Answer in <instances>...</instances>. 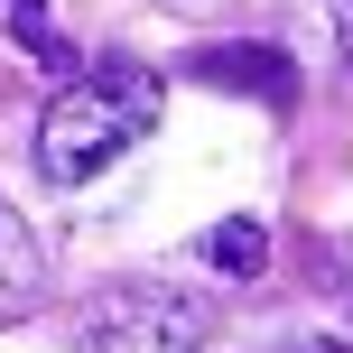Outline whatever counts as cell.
I'll use <instances>...</instances> for the list:
<instances>
[{"label": "cell", "instance_id": "cell-1", "mask_svg": "<svg viewBox=\"0 0 353 353\" xmlns=\"http://www.w3.org/2000/svg\"><path fill=\"white\" fill-rule=\"evenodd\" d=\"M140 130H159V74H140L130 56H103L93 74H65V93L37 112V168L56 186H84Z\"/></svg>", "mask_w": 353, "mask_h": 353}, {"label": "cell", "instance_id": "cell-2", "mask_svg": "<svg viewBox=\"0 0 353 353\" xmlns=\"http://www.w3.org/2000/svg\"><path fill=\"white\" fill-rule=\"evenodd\" d=\"M205 335H214V307L176 279H103L74 307L84 353H195Z\"/></svg>", "mask_w": 353, "mask_h": 353}, {"label": "cell", "instance_id": "cell-3", "mask_svg": "<svg viewBox=\"0 0 353 353\" xmlns=\"http://www.w3.org/2000/svg\"><path fill=\"white\" fill-rule=\"evenodd\" d=\"M186 74L214 84V93H251V103H298V65H288L279 47H251V37H232V47H195Z\"/></svg>", "mask_w": 353, "mask_h": 353}, {"label": "cell", "instance_id": "cell-4", "mask_svg": "<svg viewBox=\"0 0 353 353\" xmlns=\"http://www.w3.org/2000/svg\"><path fill=\"white\" fill-rule=\"evenodd\" d=\"M37 288H47V251H37V232L19 223L10 205H0V325H10V316H28V307H37Z\"/></svg>", "mask_w": 353, "mask_h": 353}, {"label": "cell", "instance_id": "cell-5", "mask_svg": "<svg viewBox=\"0 0 353 353\" xmlns=\"http://www.w3.org/2000/svg\"><path fill=\"white\" fill-rule=\"evenodd\" d=\"M205 261L223 270V279H261V270H270V232L251 223V214H232V223L205 232Z\"/></svg>", "mask_w": 353, "mask_h": 353}, {"label": "cell", "instance_id": "cell-6", "mask_svg": "<svg viewBox=\"0 0 353 353\" xmlns=\"http://www.w3.org/2000/svg\"><path fill=\"white\" fill-rule=\"evenodd\" d=\"M10 37H19V47H28L47 74H74V47H65V28H56L47 0H10Z\"/></svg>", "mask_w": 353, "mask_h": 353}, {"label": "cell", "instance_id": "cell-7", "mask_svg": "<svg viewBox=\"0 0 353 353\" xmlns=\"http://www.w3.org/2000/svg\"><path fill=\"white\" fill-rule=\"evenodd\" d=\"M335 47H344V65H353V0H335Z\"/></svg>", "mask_w": 353, "mask_h": 353}, {"label": "cell", "instance_id": "cell-8", "mask_svg": "<svg viewBox=\"0 0 353 353\" xmlns=\"http://www.w3.org/2000/svg\"><path fill=\"white\" fill-rule=\"evenodd\" d=\"M279 353H344V344H325V335H298V344H279Z\"/></svg>", "mask_w": 353, "mask_h": 353}]
</instances>
